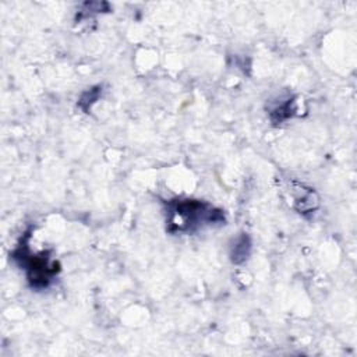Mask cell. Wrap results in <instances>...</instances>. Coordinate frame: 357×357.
I'll return each mask as SVG.
<instances>
[{"label": "cell", "instance_id": "1", "mask_svg": "<svg viewBox=\"0 0 357 357\" xmlns=\"http://www.w3.org/2000/svg\"><path fill=\"white\" fill-rule=\"evenodd\" d=\"M167 230L170 233H191L202 226L223 223L220 209L199 199H172L167 202Z\"/></svg>", "mask_w": 357, "mask_h": 357}, {"label": "cell", "instance_id": "2", "mask_svg": "<svg viewBox=\"0 0 357 357\" xmlns=\"http://www.w3.org/2000/svg\"><path fill=\"white\" fill-rule=\"evenodd\" d=\"M13 258L26 271V278L33 289H45L53 280V278L60 271V265L57 262H50L46 254L32 255L28 250V245L18 247Z\"/></svg>", "mask_w": 357, "mask_h": 357}, {"label": "cell", "instance_id": "3", "mask_svg": "<svg viewBox=\"0 0 357 357\" xmlns=\"http://www.w3.org/2000/svg\"><path fill=\"white\" fill-rule=\"evenodd\" d=\"M250 238L243 234L240 238H237L236 244L233 245V250H231V261L238 264V262H243L244 259H247L248 254H250Z\"/></svg>", "mask_w": 357, "mask_h": 357}, {"label": "cell", "instance_id": "4", "mask_svg": "<svg viewBox=\"0 0 357 357\" xmlns=\"http://www.w3.org/2000/svg\"><path fill=\"white\" fill-rule=\"evenodd\" d=\"M99 89H102L100 86H96V88H92V89H89V91H86V92H84L82 93V96H81V99H79V106L86 112L88 109H89V106L93 103V102H96V99L99 98Z\"/></svg>", "mask_w": 357, "mask_h": 357}]
</instances>
